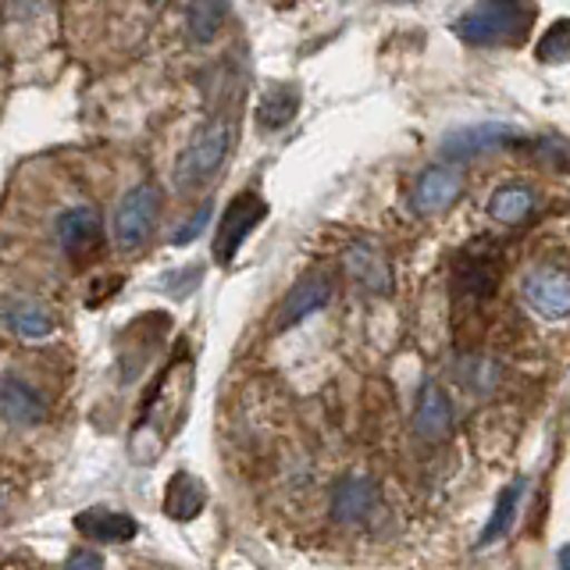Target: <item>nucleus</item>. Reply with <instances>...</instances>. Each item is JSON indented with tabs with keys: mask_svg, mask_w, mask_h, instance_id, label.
Returning a JSON list of instances; mask_svg holds the SVG:
<instances>
[{
	"mask_svg": "<svg viewBox=\"0 0 570 570\" xmlns=\"http://www.w3.org/2000/svg\"><path fill=\"white\" fill-rule=\"evenodd\" d=\"M53 236H58V246L68 261H86L89 254H97V246L104 243L100 210L89 204L61 210L58 222H53Z\"/></svg>",
	"mask_w": 570,
	"mask_h": 570,
	"instance_id": "nucleus-7",
	"label": "nucleus"
},
{
	"mask_svg": "<svg viewBox=\"0 0 570 570\" xmlns=\"http://www.w3.org/2000/svg\"><path fill=\"white\" fill-rule=\"evenodd\" d=\"M68 567H104V560L94 552H76V557H68Z\"/></svg>",
	"mask_w": 570,
	"mask_h": 570,
	"instance_id": "nucleus-24",
	"label": "nucleus"
},
{
	"mask_svg": "<svg viewBox=\"0 0 570 570\" xmlns=\"http://www.w3.org/2000/svg\"><path fill=\"white\" fill-rule=\"evenodd\" d=\"M0 403H4L8 424H14V428H36L47 417V400L26 379H18L14 371L4 374V385H0Z\"/></svg>",
	"mask_w": 570,
	"mask_h": 570,
	"instance_id": "nucleus-11",
	"label": "nucleus"
},
{
	"mask_svg": "<svg viewBox=\"0 0 570 570\" xmlns=\"http://www.w3.org/2000/svg\"><path fill=\"white\" fill-rule=\"evenodd\" d=\"M517 499H521V481H513V485L499 495V503H495V510H492V521H489V528L481 531V546H489V542H495L499 534H503L507 528H510V521H513V510H517Z\"/></svg>",
	"mask_w": 570,
	"mask_h": 570,
	"instance_id": "nucleus-21",
	"label": "nucleus"
},
{
	"mask_svg": "<svg viewBox=\"0 0 570 570\" xmlns=\"http://www.w3.org/2000/svg\"><path fill=\"white\" fill-rule=\"evenodd\" d=\"M267 214V204L257 193H239L222 214L218 236H214V261L218 264H232V257L239 254V246L246 243V236L254 232Z\"/></svg>",
	"mask_w": 570,
	"mask_h": 570,
	"instance_id": "nucleus-6",
	"label": "nucleus"
},
{
	"mask_svg": "<svg viewBox=\"0 0 570 570\" xmlns=\"http://www.w3.org/2000/svg\"><path fill=\"white\" fill-rule=\"evenodd\" d=\"M207 218H210V204H204V207H200V214H196V218H193L183 232H178V239H175V243H189V239L196 236V232H200V228L207 225Z\"/></svg>",
	"mask_w": 570,
	"mask_h": 570,
	"instance_id": "nucleus-23",
	"label": "nucleus"
},
{
	"mask_svg": "<svg viewBox=\"0 0 570 570\" xmlns=\"http://www.w3.org/2000/svg\"><path fill=\"white\" fill-rule=\"evenodd\" d=\"M204 503H207V489H204L200 478L178 471L168 481V489H165V513L171 517V521H193V517L204 510Z\"/></svg>",
	"mask_w": 570,
	"mask_h": 570,
	"instance_id": "nucleus-18",
	"label": "nucleus"
},
{
	"mask_svg": "<svg viewBox=\"0 0 570 570\" xmlns=\"http://www.w3.org/2000/svg\"><path fill=\"white\" fill-rule=\"evenodd\" d=\"M4 325L18 338H47L53 335V314L32 296H8L4 303Z\"/></svg>",
	"mask_w": 570,
	"mask_h": 570,
	"instance_id": "nucleus-14",
	"label": "nucleus"
},
{
	"mask_svg": "<svg viewBox=\"0 0 570 570\" xmlns=\"http://www.w3.org/2000/svg\"><path fill=\"white\" fill-rule=\"evenodd\" d=\"M157 218H160V189L154 186L129 189L115 207V222H111L115 243L121 249H139L154 236Z\"/></svg>",
	"mask_w": 570,
	"mask_h": 570,
	"instance_id": "nucleus-4",
	"label": "nucleus"
},
{
	"mask_svg": "<svg viewBox=\"0 0 570 570\" xmlns=\"http://www.w3.org/2000/svg\"><path fill=\"white\" fill-rule=\"evenodd\" d=\"M534 204H539V196H534L531 186H524V183H507V186H499L489 196L485 214H489L492 222H499V225H521L528 214L534 210Z\"/></svg>",
	"mask_w": 570,
	"mask_h": 570,
	"instance_id": "nucleus-16",
	"label": "nucleus"
},
{
	"mask_svg": "<svg viewBox=\"0 0 570 570\" xmlns=\"http://www.w3.org/2000/svg\"><path fill=\"white\" fill-rule=\"evenodd\" d=\"M453 424V403L445 396V389L435 379H424L421 396H417V410H414V432L428 442H439L450 435Z\"/></svg>",
	"mask_w": 570,
	"mask_h": 570,
	"instance_id": "nucleus-9",
	"label": "nucleus"
},
{
	"mask_svg": "<svg viewBox=\"0 0 570 570\" xmlns=\"http://www.w3.org/2000/svg\"><path fill=\"white\" fill-rule=\"evenodd\" d=\"M521 296L534 317L567 321L570 317V267L557 261H534L521 278Z\"/></svg>",
	"mask_w": 570,
	"mask_h": 570,
	"instance_id": "nucleus-3",
	"label": "nucleus"
},
{
	"mask_svg": "<svg viewBox=\"0 0 570 570\" xmlns=\"http://www.w3.org/2000/svg\"><path fill=\"white\" fill-rule=\"evenodd\" d=\"M460 193H463V175L456 168H432L417 178L414 193H410V204H414L417 214H439L450 207Z\"/></svg>",
	"mask_w": 570,
	"mask_h": 570,
	"instance_id": "nucleus-12",
	"label": "nucleus"
},
{
	"mask_svg": "<svg viewBox=\"0 0 570 570\" xmlns=\"http://www.w3.org/2000/svg\"><path fill=\"white\" fill-rule=\"evenodd\" d=\"M560 567H570V546H567V549L560 552Z\"/></svg>",
	"mask_w": 570,
	"mask_h": 570,
	"instance_id": "nucleus-25",
	"label": "nucleus"
},
{
	"mask_svg": "<svg viewBox=\"0 0 570 570\" xmlns=\"http://www.w3.org/2000/svg\"><path fill=\"white\" fill-rule=\"evenodd\" d=\"M332 299V282L325 275H307V278H299L289 296H285L282 303V311H278V325L282 328H289L296 325L299 317H311L314 311H321L325 303Z\"/></svg>",
	"mask_w": 570,
	"mask_h": 570,
	"instance_id": "nucleus-13",
	"label": "nucleus"
},
{
	"mask_svg": "<svg viewBox=\"0 0 570 570\" xmlns=\"http://www.w3.org/2000/svg\"><path fill=\"white\" fill-rule=\"evenodd\" d=\"M371 507H374V485H371L367 478L350 474V478L338 481L335 499H332V513H335V521L356 524V521H364V517L371 513Z\"/></svg>",
	"mask_w": 570,
	"mask_h": 570,
	"instance_id": "nucleus-17",
	"label": "nucleus"
},
{
	"mask_svg": "<svg viewBox=\"0 0 570 570\" xmlns=\"http://www.w3.org/2000/svg\"><path fill=\"white\" fill-rule=\"evenodd\" d=\"M232 136H236V125L232 121H210L207 129L196 132V139L189 147L178 154V165H175V186L178 189H196L204 186L207 178L222 168V160L232 150Z\"/></svg>",
	"mask_w": 570,
	"mask_h": 570,
	"instance_id": "nucleus-2",
	"label": "nucleus"
},
{
	"mask_svg": "<svg viewBox=\"0 0 570 570\" xmlns=\"http://www.w3.org/2000/svg\"><path fill=\"white\" fill-rule=\"evenodd\" d=\"M296 107H299V94L293 86H275L267 89L261 107H257V118L264 129H282V125H289L296 118Z\"/></svg>",
	"mask_w": 570,
	"mask_h": 570,
	"instance_id": "nucleus-19",
	"label": "nucleus"
},
{
	"mask_svg": "<svg viewBox=\"0 0 570 570\" xmlns=\"http://www.w3.org/2000/svg\"><path fill=\"white\" fill-rule=\"evenodd\" d=\"M499 275H503V257H499V249L492 243H474L463 249L453 264V289L460 296L485 299L499 285Z\"/></svg>",
	"mask_w": 570,
	"mask_h": 570,
	"instance_id": "nucleus-5",
	"label": "nucleus"
},
{
	"mask_svg": "<svg viewBox=\"0 0 570 570\" xmlns=\"http://www.w3.org/2000/svg\"><path fill=\"white\" fill-rule=\"evenodd\" d=\"M534 0H478L460 14L456 32L471 47H521L534 29Z\"/></svg>",
	"mask_w": 570,
	"mask_h": 570,
	"instance_id": "nucleus-1",
	"label": "nucleus"
},
{
	"mask_svg": "<svg viewBox=\"0 0 570 570\" xmlns=\"http://www.w3.org/2000/svg\"><path fill=\"white\" fill-rule=\"evenodd\" d=\"M186 18H189V32L196 43H210L214 36L222 32L225 22V0H189L186 4Z\"/></svg>",
	"mask_w": 570,
	"mask_h": 570,
	"instance_id": "nucleus-20",
	"label": "nucleus"
},
{
	"mask_svg": "<svg viewBox=\"0 0 570 570\" xmlns=\"http://www.w3.org/2000/svg\"><path fill=\"white\" fill-rule=\"evenodd\" d=\"M346 275L367 293H389L396 275H392V264L374 243H356L346 254Z\"/></svg>",
	"mask_w": 570,
	"mask_h": 570,
	"instance_id": "nucleus-10",
	"label": "nucleus"
},
{
	"mask_svg": "<svg viewBox=\"0 0 570 570\" xmlns=\"http://www.w3.org/2000/svg\"><path fill=\"white\" fill-rule=\"evenodd\" d=\"M510 142H521V132L510 129L503 121H485V125H468V129H456L453 136H445L442 154L450 160H471L485 150L510 147Z\"/></svg>",
	"mask_w": 570,
	"mask_h": 570,
	"instance_id": "nucleus-8",
	"label": "nucleus"
},
{
	"mask_svg": "<svg viewBox=\"0 0 570 570\" xmlns=\"http://www.w3.org/2000/svg\"><path fill=\"white\" fill-rule=\"evenodd\" d=\"M76 528L86 534L89 542H132L136 539V521L129 513H118V510H82L76 517Z\"/></svg>",
	"mask_w": 570,
	"mask_h": 570,
	"instance_id": "nucleus-15",
	"label": "nucleus"
},
{
	"mask_svg": "<svg viewBox=\"0 0 570 570\" xmlns=\"http://www.w3.org/2000/svg\"><path fill=\"white\" fill-rule=\"evenodd\" d=\"M534 53H539V61H546V65L570 61V22H567V18L542 36L539 47H534Z\"/></svg>",
	"mask_w": 570,
	"mask_h": 570,
	"instance_id": "nucleus-22",
	"label": "nucleus"
},
{
	"mask_svg": "<svg viewBox=\"0 0 570 570\" xmlns=\"http://www.w3.org/2000/svg\"><path fill=\"white\" fill-rule=\"evenodd\" d=\"M147 4H160V0H147Z\"/></svg>",
	"mask_w": 570,
	"mask_h": 570,
	"instance_id": "nucleus-26",
	"label": "nucleus"
}]
</instances>
